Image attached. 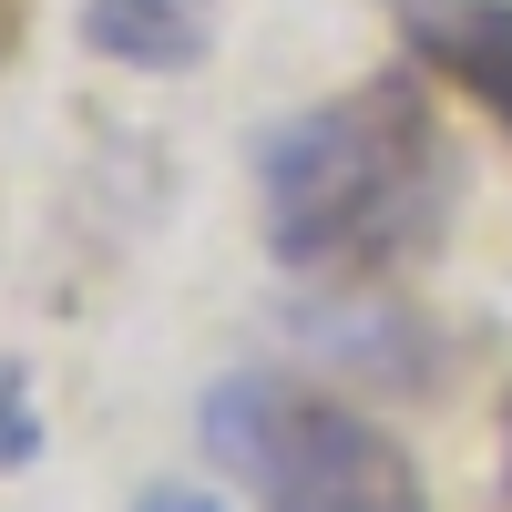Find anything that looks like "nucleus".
Listing matches in <instances>:
<instances>
[{
	"mask_svg": "<svg viewBox=\"0 0 512 512\" xmlns=\"http://www.w3.org/2000/svg\"><path fill=\"white\" fill-rule=\"evenodd\" d=\"M256 216L267 246L308 277H369L431 256L451 226V144L410 72H369L349 93L287 113L256 144Z\"/></svg>",
	"mask_w": 512,
	"mask_h": 512,
	"instance_id": "f257e3e1",
	"label": "nucleus"
},
{
	"mask_svg": "<svg viewBox=\"0 0 512 512\" xmlns=\"http://www.w3.org/2000/svg\"><path fill=\"white\" fill-rule=\"evenodd\" d=\"M205 451L226 461L236 482H256L267 512H431V482L420 461L379 431L369 410L318 400L277 369H236L205 390L195 410Z\"/></svg>",
	"mask_w": 512,
	"mask_h": 512,
	"instance_id": "f03ea898",
	"label": "nucleus"
},
{
	"mask_svg": "<svg viewBox=\"0 0 512 512\" xmlns=\"http://www.w3.org/2000/svg\"><path fill=\"white\" fill-rule=\"evenodd\" d=\"M390 21L420 72H441L512 134V0H390Z\"/></svg>",
	"mask_w": 512,
	"mask_h": 512,
	"instance_id": "7ed1b4c3",
	"label": "nucleus"
},
{
	"mask_svg": "<svg viewBox=\"0 0 512 512\" xmlns=\"http://www.w3.org/2000/svg\"><path fill=\"white\" fill-rule=\"evenodd\" d=\"M205 41H216L205 0H82V52L123 72H195Z\"/></svg>",
	"mask_w": 512,
	"mask_h": 512,
	"instance_id": "20e7f679",
	"label": "nucleus"
},
{
	"mask_svg": "<svg viewBox=\"0 0 512 512\" xmlns=\"http://www.w3.org/2000/svg\"><path fill=\"white\" fill-rule=\"evenodd\" d=\"M41 461V410H31V379L0 359V472H31Z\"/></svg>",
	"mask_w": 512,
	"mask_h": 512,
	"instance_id": "39448f33",
	"label": "nucleus"
},
{
	"mask_svg": "<svg viewBox=\"0 0 512 512\" xmlns=\"http://www.w3.org/2000/svg\"><path fill=\"white\" fill-rule=\"evenodd\" d=\"M134 512H226V502H216V492H195V482H154Z\"/></svg>",
	"mask_w": 512,
	"mask_h": 512,
	"instance_id": "423d86ee",
	"label": "nucleus"
},
{
	"mask_svg": "<svg viewBox=\"0 0 512 512\" xmlns=\"http://www.w3.org/2000/svg\"><path fill=\"white\" fill-rule=\"evenodd\" d=\"M21 52V0H0V62Z\"/></svg>",
	"mask_w": 512,
	"mask_h": 512,
	"instance_id": "0eeeda50",
	"label": "nucleus"
}]
</instances>
